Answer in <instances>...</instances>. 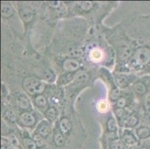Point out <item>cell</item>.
<instances>
[{"mask_svg": "<svg viewBox=\"0 0 150 149\" xmlns=\"http://www.w3.org/2000/svg\"><path fill=\"white\" fill-rule=\"evenodd\" d=\"M23 88L30 95H40L44 91L46 85L39 78L34 76H29L24 78L23 81Z\"/></svg>", "mask_w": 150, "mask_h": 149, "instance_id": "6da1fadb", "label": "cell"}, {"mask_svg": "<svg viewBox=\"0 0 150 149\" xmlns=\"http://www.w3.org/2000/svg\"><path fill=\"white\" fill-rule=\"evenodd\" d=\"M150 62V49L141 47L138 49L132 56L131 64L134 66H141Z\"/></svg>", "mask_w": 150, "mask_h": 149, "instance_id": "7a4b0ae2", "label": "cell"}, {"mask_svg": "<svg viewBox=\"0 0 150 149\" xmlns=\"http://www.w3.org/2000/svg\"><path fill=\"white\" fill-rule=\"evenodd\" d=\"M63 67L67 72H75L80 67V62L76 58H67L63 63Z\"/></svg>", "mask_w": 150, "mask_h": 149, "instance_id": "3957f363", "label": "cell"}, {"mask_svg": "<svg viewBox=\"0 0 150 149\" xmlns=\"http://www.w3.org/2000/svg\"><path fill=\"white\" fill-rule=\"evenodd\" d=\"M35 11L31 8L28 6L23 7L20 10V15L22 17L24 22L25 23H29L33 20L35 16Z\"/></svg>", "mask_w": 150, "mask_h": 149, "instance_id": "277c9868", "label": "cell"}, {"mask_svg": "<svg viewBox=\"0 0 150 149\" xmlns=\"http://www.w3.org/2000/svg\"><path fill=\"white\" fill-rule=\"evenodd\" d=\"M20 122L23 124L24 126L26 127H32L36 122L35 117L31 113L25 112L20 116Z\"/></svg>", "mask_w": 150, "mask_h": 149, "instance_id": "5b68a950", "label": "cell"}, {"mask_svg": "<svg viewBox=\"0 0 150 149\" xmlns=\"http://www.w3.org/2000/svg\"><path fill=\"white\" fill-rule=\"evenodd\" d=\"M132 50L129 46L122 45L118 49V57L121 61H126L132 56Z\"/></svg>", "mask_w": 150, "mask_h": 149, "instance_id": "8992f818", "label": "cell"}, {"mask_svg": "<svg viewBox=\"0 0 150 149\" xmlns=\"http://www.w3.org/2000/svg\"><path fill=\"white\" fill-rule=\"evenodd\" d=\"M13 8L8 3H3L1 5V14L3 17L8 18L13 14Z\"/></svg>", "mask_w": 150, "mask_h": 149, "instance_id": "52a82bcc", "label": "cell"}, {"mask_svg": "<svg viewBox=\"0 0 150 149\" xmlns=\"http://www.w3.org/2000/svg\"><path fill=\"white\" fill-rule=\"evenodd\" d=\"M72 128V124L71 121L67 118L61 119L60 121V129L63 133H67L70 131Z\"/></svg>", "mask_w": 150, "mask_h": 149, "instance_id": "ba28073f", "label": "cell"}, {"mask_svg": "<svg viewBox=\"0 0 150 149\" xmlns=\"http://www.w3.org/2000/svg\"><path fill=\"white\" fill-rule=\"evenodd\" d=\"M50 132V126L46 121H42V123L38 128V134L42 137H46Z\"/></svg>", "mask_w": 150, "mask_h": 149, "instance_id": "9c48e42d", "label": "cell"}, {"mask_svg": "<svg viewBox=\"0 0 150 149\" xmlns=\"http://www.w3.org/2000/svg\"><path fill=\"white\" fill-rule=\"evenodd\" d=\"M90 58L93 62H99L103 58V52L100 49H93L90 52Z\"/></svg>", "mask_w": 150, "mask_h": 149, "instance_id": "30bf717a", "label": "cell"}, {"mask_svg": "<svg viewBox=\"0 0 150 149\" xmlns=\"http://www.w3.org/2000/svg\"><path fill=\"white\" fill-rule=\"evenodd\" d=\"M18 106L23 110H28L30 107V101L25 95H21L17 99Z\"/></svg>", "mask_w": 150, "mask_h": 149, "instance_id": "8fae6325", "label": "cell"}, {"mask_svg": "<svg viewBox=\"0 0 150 149\" xmlns=\"http://www.w3.org/2000/svg\"><path fill=\"white\" fill-rule=\"evenodd\" d=\"M134 90L137 94L143 95L146 92V87L142 82H137L134 84Z\"/></svg>", "mask_w": 150, "mask_h": 149, "instance_id": "7c38bea8", "label": "cell"}, {"mask_svg": "<svg viewBox=\"0 0 150 149\" xmlns=\"http://www.w3.org/2000/svg\"><path fill=\"white\" fill-rule=\"evenodd\" d=\"M23 144L25 149H36L37 146H38L35 140H32L31 139H27V138L23 139Z\"/></svg>", "mask_w": 150, "mask_h": 149, "instance_id": "4fadbf2b", "label": "cell"}, {"mask_svg": "<svg viewBox=\"0 0 150 149\" xmlns=\"http://www.w3.org/2000/svg\"><path fill=\"white\" fill-rule=\"evenodd\" d=\"M35 104L38 105V107H44L47 105V100L46 98H45V96H43V95H38L35 98Z\"/></svg>", "mask_w": 150, "mask_h": 149, "instance_id": "5bb4252c", "label": "cell"}, {"mask_svg": "<svg viewBox=\"0 0 150 149\" xmlns=\"http://www.w3.org/2000/svg\"><path fill=\"white\" fill-rule=\"evenodd\" d=\"M137 136L140 139H146L150 136V130L147 128H140L137 131Z\"/></svg>", "mask_w": 150, "mask_h": 149, "instance_id": "9a60e30c", "label": "cell"}, {"mask_svg": "<svg viewBox=\"0 0 150 149\" xmlns=\"http://www.w3.org/2000/svg\"><path fill=\"white\" fill-rule=\"evenodd\" d=\"M124 143L123 142L119 139H114L110 143V149H123Z\"/></svg>", "mask_w": 150, "mask_h": 149, "instance_id": "2e32d148", "label": "cell"}, {"mask_svg": "<svg viewBox=\"0 0 150 149\" xmlns=\"http://www.w3.org/2000/svg\"><path fill=\"white\" fill-rule=\"evenodd\" d=\"M46 116L50 121H53L54 120H55V119H56V110H55L54 107H50V108H49L48 110H46Z\"/></svg>", "mask_w": 150, "mask_h": 149, "instance_id": "e0dca14e", "label": "cell"}, {"mask_svg": "<svg viewBox=\"0 0 150 149\" xmlns=\"http://www.w3.org/2000/svg\"><path fill=\"white\" fill-rule=\"evenodd\" d=\"M54 142L57 146H62L65 143V139L64 136L61 133H58L54 135Z\"/></svg>", "mask_w": 150, "mask_h": 149, "instance_id": "ac0fdd59", "label": "cell"}, {"mask_svg": "<svg viewBox=\"0 0 150 149\" xmlns=\"http://www.w3.org/2000/svg\"><path fill=\"white\" fill-rule=\"evenodd\" d=\"M79 5L82 10L85 11H88L93 8V3L90 1H82V2H79Z\"/></svg>", "mask_w": 150, "mask_h": 149, "instance_id": "d6986e66", "label": "cell"}, {"mask_svg": "<svg viewBox=\"0 0 150 149\" xmlns=\"http://www.w3.org/2000/svg\"><path fill=\"white\" fill-rule=\"evenodd\" d=\"M122 140L124 143L129 145H132L135 143V139L131 133H125L122 136Z\"/></svg>", "mask_w": 150, "mask_h": 149, "instance_id": "ffe728a7", "label": "cell"}, {"mask_svg": "<svg viewBox=\"0 0 150 149\" xmlns=\"http://www.w3.org/2000/svg\"><path fill=\"white\" fill-rule=\"evenodd\" d=\"M5 116L7 119L11 121H17V117L15 112L12 110H7L5 113Z\"/></svg>", "mask_w": 150, "mask_h": 149, "instance_id": "44dd1931", "label": "cell"}, {"mask_svg": "<svg viewBox=\"0 0 150 149\" xmlns=\"http://www.w3.org/2000/svg\"><path fill=\"white\" fill-rule=\"evenodd\" d=\"M108 104L105 101H100L97 105V108L100 112H106L108 110Z\"/></svg>", "mask_w": 150, "mask_h": 149, "instance_id": "7402d4cb", "label": "cell"}, {"mask_svg": "<svg viewBox=\"0 0 150 149\" xmlns=\"http://www.w3.org/2000/svg\"><path fill=\"white\" fill-rule=\"evenodd\" d=\"M108 129L110 131H115L117 128V123L116 121L113 118H110L108 121Z\"/></svg>", "mask_w": 150, "mask_h": 149, "instance_id": "603a6c76", "label": "cell"}, {"mask_svg": "<svg viewBox=\"0 0 150 149\" xmlns=\"http://www.w3.org/2000/svg\"><path fill=\"white\" fill-rule=\"evenodd\" d=\"M117 83H118V84L122 87H125V86L127 85V84H128V78L124 76H119V77L117 78Z\"/></svg>", "mask_w": 150, "mask_h": 149, "instance_id": "cb8c5ba5", "label": "cell"}, {"mask_svg": "<svg viewBox=\"0 0 150 149\" xmlns=\"http://www.w3.org/2000/svg\"><path fill=\"white\" fill-rule=\"evenodd\" d=\"M137 118L134 116H132V117H130L127 120V123H126V125L129 127H134L137 124Z\"/></svg>", "mask_w": 150, "mask_h": 149, "instance_id": "d4e9b609", "label": "cell"}, {"mask_svg": "<svg viewBox=\"0 0 150 149\" xmlns=\"http://www.w3.org/2000/svg\"><path fill=\"white\" fill-rule=\"evenodd\" d=\"M44 78L46 80L50 81H52L54 78V73L52 72L51 70H46L44 72Z\"/></svg>", "mask_w": 150, "mask_h": 149, "instance_id": "484cf974", "label": "cell"}, {"mask_svg": "<svg viewBox=\"0 0 150 149\" xmlns=\"http://www.w3.org/2000/svg\"><path fill=\"white\" fill-rule=\"evenodd\" d=\"M88 79V76L86 73H81L79 74V76L76 77V80L79 82H84L87 81Z\"/></svg>", "mask_w": 150, "mask_h": 149, "instance_id": "4316f807", "label": "cell"}, {"mask_svg": "<svg viewBox=\"0 0 150 149\" xmlns=\"http://www.w3.org/2000/svg\"><path fill=\"white\" fill-rule=\"evenodd\" d=\"M120 96V91L117 89H114L110 93V98L112 100H117Z\"/></svg>", "mask_w": 150, "mask_h": 149, "instance_id": "83f0119b", "label": "cell"}, {"mask_svg": "<svg viewBox=\"0 0 150 149\" xmlns=\"http://www.w3.org/2000/svg\"><path fill=\"white\" fill-rule=\"evenodd\" d=\"M126 105V100L124 98H120L117 101V105L118 107V108H123Z\"/></svg>", "mask_w": 150, "mask_h": 149, "instance_id": "f1b7e54d", "label": "cell"}, {"mask_svg": "<svg viewBox=\"0 0 150 149\" xmlns=\"http://www.w3.org/2000/svg\"><path fill=\"white\" fill-rule=\"evenodd\" d=\"M145 107L146 111L149 113H150V93L148 95L146 96V98L145 100Z\"/></svg>", "mask_w": 150, "mask_h": 149, "instance_id": "f546056e", "label": "cell"}, {"mask_svg": "<svg viewBox=\"0 0 150 149\" xmlns=\"http://www.w3.org/2000/svg\"><path fill=\"white\" fill-rule=\"evenodd\" d=\"M1 149H14L11 145L9 144L8 142L5 141L4 139L2 140V148Z\"/></svg>", "mask_w": 150, "mask_h": 149, "instance_id": "4dcf8cb0", "label": "cell"}, {"mask_svg": "<svg viewBox=\"0 0 150 149\" xmlns=\"http://www.w3.org/2000/svg\"><path fill=\"white\" fill-rule=\"evenodd\" d=\"M49 5H50V6L52 7V8H57L58 7L60 6L61 3H60L59 1H52V2H50Z\"/></svg>", "mask_w": 150, "mask_h": 149, "instance_id": "1f68e13d", "label": "cell"}, {"mask_svg": "<svg viewBox=\"0 0 150 149\" xmlns=\"http://www.w3.org/2000/svg\"><path fill=\"white\" fill-rule=\"evenodd\" d=\"M123 112L124 111L122 110V108H117L116 110V115L118 117H121L122 116V114H123Z\"/></svg>", "mask_w": 150, "mask_h": 149, "instance_id": "d6a6232c", "label": "cell"}, {"mask_svg": "<svg viewBox=\"0 0 150 149\" xmlns=\"http://www.w3.org/2000/svg\"><path fill=\"white\" fill-rule=\"evenodd\" d=\"M142 149H148V148H142Z\"/></svg>", "mask_w": 150, "mask_h": 149, "instance_id": "836d02e7", "label": "cell"}]
</instances>
